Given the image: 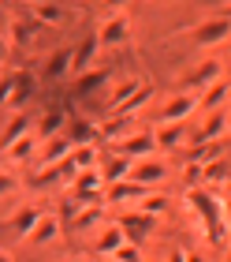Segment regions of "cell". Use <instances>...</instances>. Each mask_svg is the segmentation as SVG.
Returning <instances> with one entry per match:
<instances>
[{
	"instance_id": "obj_1",
	"label": "cell",
	"mask_w": 231,
	"mask_h": 262,
	"mask_svg": "<svg viewBox=\"0 0 231 262\" xmlns=\"http://www.w3.org/2000/svg\"><path fill=\"white\" fill-rule=\"evenodd\" d=\"M187 202H190V210L205 221V232H213L209 240L213 244H224V232H227V225H224V202L216 199L213 191H205V187H194V191L187 195Z\"/></svg>"
},
{
	"instance_id": "obj_2",
	"label": "cell",
	"mask_w": 231,
	"mask_h": 262,
	"mask_svg": "<svg viewBox=\"0 0 231 262\" xmlns=\"http://www.w3.org/2000/svg\"><path fill=\"white\" fill-rule=\"evenodd\" d=\"M119 229H123V236H127V244H142L145 240V236H149L153 232V217H149V213H142V210H135V206H131V210H123V213H119Z\"/></svg>"
},
{
	"instance_id": "obj_3",
	"label": "cell",
	"mask_w": 231,
	"mask_h": 262,
	"mask_svg": "<svg viewBox=\"0 0 231 262\" xmlns=\"http://www.w3.org/2000/svg\"><path fill=\"white\" fill-rule=\"evenodd\" d=\"M153 150H157V139H153V131H135V135H123V139H116V154H123V158H131V161L153 158Z\"/></svg>"
},
{
	"instance_id": "obj_4",
	"label": "cell",
	"mask_w": 231,
	"mask_h": 262,
	"mask_svg": "<svg viewBox=\"0 0 231 262\" xmlns=\"http://www.w3.org/2000/svg\"><path fill=\"white\" fill-rule=\"evenodd\" d=\"M131 34V19L123 11H112L101 27H97V41H101V49H112V45H123Z\"/></svg>"
},
{
	"instance_id": "obj_5",
	"label": "cell",
	"mask_w": 231,
	"mask_h": 262,
	"mask_svg": "<svg viewBox=\"0 0 231 262\" xmlns=\"http://www.w3.org/2000/svg\"><path fill=\"white\" fill-rule=\"evenodd\" d=\"M194 109H201V98H198V94H190V90H179L175 98L161 109V124H183Z\"/></svg>"
},
{
	"instance_id": "obj_6",
	"label": "cell",
	"mask_w": 231,
	"mask_h": 262,
	"mask_svg": "<svg viewBox=\"0 0 231 262\" xmlns=\"http://www.w3.org/2000/svg\"><path fill=\"white\" fill-rule=\"evenodd\" d=\"M164 176H168V165H164V161H157V158H142V161L131 165V176H127V180H135V184H142L145 191H149V187L164 184Z\"/></svg>"
},
{
	"instance_id": "obj_7",
	"label": "cell",
	"mask_w": 231,
	"mask_h": 262,
	"mask_svg": "<svg viewBox=\"0 0 231 262\" xmlns=\"http://www.w3.org/2000/svg\"><path fill=\"white\" fill-rule=\"evenodd\" d=\"M145 195H149V191H145L142 184H135V180H116V184L105 187V202H108V206H116V202H119V206H138Z\"/></svg>"
},
{
	"instance_id": "obj_8",
	"label": "cell",
	"mask_w": 231,
	"mask_h": 262,
	"mask_svg": "<svg viewBox=\"0 0 231 262\" xmlns=\"http://www.w3.org/2000/svg\"><path fill=\"white\" fill-rule=\"evenodd\" d=\"M216 79H220V64H216V60H201L190 75L179 79V90H190V94H194L198 86H213Z\"/></svg>"
},
{
	"instance_id": "obj_9",
	"label": "cell",
	"mask_w": 231,
	"mask_h": 262,
	"mask_svg": "<svg viewBox=\"0 0 231 262\" xmlns=\"http://www.w3.org/2000/svg\"><path fill=\"white\" fill-rule=\"evenodd\" d=\"M71 142L67 135H53V139H45V142H38V161L41 165H56V161H67L71 158Z\"/></svg>"
},
{
	"instance_id": "obj_10",
	"label": "cell",
	"mask_w": 231,
	"mask_h": 262,
	"mask_svg": "<svg viewBox=\"0 0 231 262\" xmlns=\"http://www.w3.org/2000/svg\"><path fill=\"white\" fill-rule=\"evenodd\" d=\"M41 206H19L15 213H11V221H8V229L11 232H15V236H22V240H27V236H30V229H34V225H38L41 221Z\"/></svg>"
},
{
	"instance_id": "obj_11",
	"label": "cell",
	"mask_w": 231,
	"mask_h": 262,
	"mask_svg": "<svg viewBox=\"0 0 231 262\" xmlns=\"http://www.w3.org/2000/svg\"><path fill=\"white\" fill-rule=\"evenodd\" d=\"M97 53H101V41H97V34H93V38H86L75 53H71V71H75V75L90 71V68H93V60H97Z\"/></svg>"
},
{
	"instance_id": "obj_12",
	"label": "cell",
	"mask_w": 231,
	"mask_h": 262,
	"mask_svg": "<svg viewBox=\"0 0 231 262\" xmlns=\"http://www.w3.org/2000/svg\"><path fill=\"white\" fill-rule=\"evenodd\" d=\"M224 38H231V19H209L205 27H198V34H194L198 45H216Z\"/></svg>"
},
{
	"instance_id": "obj_13",
	"label": "cell",
	"mask_w": 231,
	"mask_h": 262,
	"mask_svg": "<svg viewBox=\"0 0 231 262\" xmlns=\"http://www.w3.org/2000/svg\"><path fill=\"white\" fill-rule=\"evenodd\" d=\"M127 244V236H123V229L119 225H108V229H101V236H97V244H93V251L101 255V258H108V255H116L119 247Z\"/></svg>"
},
{
	"instance_id": "obj_14",
	"label": "cell",
	"mask_w": 231,
	"mask_h": 262,
	"mask_svg": "<svg viewBox=\"0 0 231 262\" xmlns=\"http://www.w3.org/2000/svg\"><path fill=\"white\" fill-rule=\"evenodd\" d=\"M56 236H60V221L53 217V213H41V221L30 229V236H27V240H30L34 247H45V244H53Z\"/></svg>"
},
{
	"instance_id": "obj_15",
	"label": "cell",
	"mask_w": 231,
	"mask_h": 262,
	"mask_svg": "<svg viewBox=\"0 0 231 262\" xmlns=\"http://www.w3.org/2000/svg\"><path fill=\"white\" fill-rule=\"evenodd\" d=\"M64 120H67V116H64V109H56V105H53V109H45V116L38 120V131H34V139H38V142H45V139L60 135Z\"/></svg>"
},
{
	"instance_id": "obj_16",
	"label": "cell",
	"mask_w": 231,
	"mask_h": 262,
	"mask_svg": "<svg viewBox=\"0 0 231 262\" xmlns=\"http://www.w3.org/2000/svg\"><path fill=\"white\" fill-rule=\"evenodd\" d=\"M71 165H75V172H93L97 169V142H79V146H71Z\"/></svg>"
},
{
	"instance_id": "obj_17",
	"label": "cell",
	"mask_w": 231,
	"mask_h": 262,
	"mask_svg": "<svg viewBox=\"0 0 231 262\" xmlns=\"http://www.w3.org/2000/svg\"><path fill=\"white\" fill-rule=\"evenodd\" d=\"M108 75H112L108 68H90V71H82V75L75 79V94H79V98H82V94H93L101 82H108Z\"/></svg>"
},
{
	"instance_id": "obj_18",
	"label": "cell",
	"mask_w": 231,
	"mask_h": 262,
	"mask_svg": "<svg viewBox=\"0 0 231 262\" xmlns=\"http://www.w3.org/2000/svg\"><path fill=\"white\" fill-rule=\"evenodd\" d=\"M101 187H105V176L101 172H79V180H75V195L79 199H97L101 195Z\"/></svg>"
},
{
	"instance_id": "obj_19",
	"label": "cell",
	"mask_w": 231,
	"mask_h": 262,
	"mask_svg": "<svg viewBox=\"0 0 231 262\" xmlns=\"http://www.w3.org/2000/svg\"><path fill=\"white\" fill-rule=\"evenodd\" d=\"M34 154H38V139H34V135H22V139H15V142L4 150V158H8L11 165H19V161L34 158Z\"/></svg>"
},
{
	"instance_id": "obj_20",
	"label": "cell",
	"mask_w": 231,
	"mask_h": 262,
	"mask_svg": "<svg viewBox=\"0 0 231 262\" xmlns=\"http://www.w3.org/2000/svg\"><path fill=\"white\" fill-rule=\"evenodd\" d=\"M38 27H41V23L34 19V15H19V19H11V41H15V45H27L34 34H38Z\"/></svg>"
},
{
	"instance_id": "obj_21",
	"label": "cell",
	"mask_w": 231,
	"mask_h": 262,
	"mask_svg": "<svg viewBox=\"0 0 231 262\" xmlns=\"http://www.w3.org/2000/svg\"><path fill=\"white\" fill-rule=\"evenodd\" d=\"M22 135H30V116L27 113H15L11 116V124H8V131L0 135V150H8L15 139H22Z\"/></svg>"
},
{
	"instance_id": "obj_22",
	"label": "cell",
	"mask_w": 231,
	"mask_h": 262,
	"mask_svg": "<svg viewBox=\"0 0 231 262\" xmlns=\"http://www.w3.org/2000/svg\"><path fill=\"white\" fill-rule=\"evenodd\" d=\"M27 98H34V75L30 71H15V86H11V101L8 105H27Z\"/></svg>"
},
{
	"instance_id": "obj_23",
	"label": "cell",
	"mask_w": 231,
	"mask_h": 262,
	"mask_svg": "<svg viewBox=\"0 0 231 262\" xmlns=\"http://www.w3.org/2000/svg\"><path fill=\"white\" fill-rule=\"evenodd\" d=\"M138 90H142V82H138V79H123V82H119V86L112 90V98H108V113H116L119 105H123V101H131Z\"/></svg>"
},
{
	"instance_id": "obj_24",
	"label": "cell",
	"mask_w": 231,
	"mask_h": 262,
	"mask_svg": "<svg viewBox=\"0 0 231 262\" xmlns=\"http://www.w3.org/2000/svg\"><path fill=\"white\" fill-rule=\"evenodd\" d=\"M131 165H135V161H131V158H123V154H116V158L112 161H108L105 165V184H116V180H127V176H131Z\"/></svg>"
},
{
	"instance_id": "obj_25",
	"label": "cell",
	"mask_w": 231,
	"mask_h": 262,
	"mask_svg": "<svg viewBox=\"0 0 231 262\" xmlns=\"http://www.w3.org/2000/svg\"><path fill=\"white\" fill-rule=\"evenodd\" d=\"M71 53L75 49H60L48 56V64H45V79H60V75H67L71 71Z\"/></svg>"
},
{
	"instance_id": "obj_26",
	"label": "cell",
	"mask_w": 231,
	"mask_h": 262,
	"mask_svg": "<svg viewBox=\"0 0 231 262\" xmlns=\"http://www.w3.org/2000/svg\"><path fill=\"white\" fill-rule=\"evenodd\" d=\"M157 146H175V142H183V124H161L153 131Z\"/></svg>"
},
{
	"instance_id": "obj_27",
	"label": "cell",
	"mask_w": 231,
	"mask_h": 262,
	"mask_svg": "<svg viewBox=\"0 0 231 262\" xmlns=\"http://www.w3.org/2000/svg\"><path fill=\"white\" fill-rule=\"evenodd\" d=\"M227 94H231V86H227L224 79H216L213 86H209V90L201 94V109H216V105H220V101L227 98Z\"/></svg>"
},
{
	"instance_id": "obj_28",
	"label": "cell",
	"mask_w": 231,
	"mask_h": 262,
	"mask_svg": "<svg viewBox=\"0 0 231 262\" xmlns=\"http://www.w3.org/2000/svg\"><path fill=\"white\" fill-rule=\"evenodd\" d=\"M224 127H227V116L224 113H213V120L201 127V135H198V142H216L224 135Z\"/></svg>"
},
{
	"instance_id": "obj_29",
	"label": "cell",
	"mask_w": 231,
	"mask_h": 262,
	"mask_svg": "<svg viewBox=\"0 0 231 262\" xmlns=\"http://www.w3.org/2000/svg\"><path fill=\"white\" fill-rule=\"evenodd\" d=\"M30 15L45 27V23H60V19H64V11H60L56 4H48V0H41V4H34V8H30Z\"/></svg>"
},
{
	"instance_id": "obj_30",
	"label": "cell",
	"mask_w": 231,
	"mask_h": 262,
	"mask_svg": "<svg viewBox=\"0 0 231 262\" xmlns=\"http://www.w3.org/2000/svg\"><path fill=\"white\" fill-rule=\"evenodd\" d=\"M135 210H142V213H149V217H157V213H164V210H168V199H164V195H145Z\"/></svg>"
},
{
	"instance_id": "obj_31",
	"label": "cell",
	"mask_w": 231,
	"mask_h": 262,
	"mask_svg": "<svg viewBox=\"0 0 231 262\" xmlns=\"http://www.w3.org/2000/svg\"><path fill=\"white\" fill-rule=\"evenodd\" d=\"M101 221V206H93V210H82L79 217H75V225H71V229H86V225H97Z\"/></svg>"
},
{
	"instance_id": "obj_32",
	"label": "cell",
	"mask_w": 231,
	"mask_h": 262,
	"mask_svg": "<svg viewBox=\"0 0 231 262\" xmlns=\"http://www.w3.org/2000/svg\"><path fill=\"white\" fill-rule=\"evenodd\" d=\"M112 258H116V262H142V251H138L135 244H123V247H119V251H116Z\"/></svg>"
},
{
	"instance_id": "obj_33",
	"label": "cell",
	"mask_w": 231,
	"mask_h": 262,
	"mask_svg": "<svg viewBox=\"0 0 231 262\" xmlns=\"http://www.w3.org/2000/svg\"><path fill=\"white\" fill-rule=\"evenodd\" d=\"M11 191H19V176L0 172V199H4V195H11Z\"/></svg>"
},
{
	"instance_id": "obj_34",
	"label": "cell",
	"mask_w": 231,
	"mask_h": 262,
	"mask_svg": "<svg viewBox=\"0 0 231 262\" xmlns=\"http://www.w3.org/2000/svg\"><path fill=\"white\" fill-rule=\"evenodd\" d=\"M123 4H127V0H105V8H108V11H123Z\"/></svg>"
},
{
	"instance_id": "obj_35",
	"label": "cell",
	"mask_w": 231,
	"mask_h": 262,
	"mask_svg": "<svg viewBox=\"0 0 231 262\" xmlns=\"http://www.w3.org/2000/svg\"><path fill=\"white\" fill-rule=\"evenodd\" d=\"M4 56H8V45H4V41H0V60H4Z\"/></svg>"
},
{
	"instance_id": "obj_36",
	"label": "cell",
	"mask_w": 231,
	"mask_h": 262,
	"mask_svg": "<svg viewBox=\"0 0 231 262\" xmlns=\"http://www.w3.org/2000/svg\"><path fill=\"white\" fill-rule=\"evenodd\" d=\"M0 262H11V255H8V251H0Z\"/></svg>"
},
{
	"instance_id": "obj_37",
	"label": "cell",
	"mask_w": 231,
	"mask_h": 262,
	"mask_svg": "<svg viewBox=\"0 0 231 262\" xmlns=\"http://www.w3.org/2000/svg\"><path fill=\"white\" fill-rule=\"evenodd\" d=\"M187 262H205V258H198V255H187Z\"/></svg>"
},
{
	"instance_id": "obj_38",
	"label": "cell",
	"mask_w": 231,
	"mask_h": 262,
	"mask_svg": "<svg viewBox=\"0 0 231 262\" xmlns=\"http://www.w3.org/2000/svg\"><path fill=\"white\" fill-rule=\"evenodd\" d=\"M224 19H231V4H227V8H224Z\"/></svg>"
},
{
	"instance_id": "obj_39",
	"label": "cell",
	"mask_w": 231,
	"mask_h": 262,
	"mask_svg": "<svg viewBox=\"0 0 231 262\" xmlns=\"http://www.w3.org/2000/svg\"><path fill=\"white\" fill-rule=\"evenodd\" d=\"M27 4H30V8H34V4H41V0H27Z\"/></svg>"
},
{
	"instance_id": "obj_40",
	"label": "cell",
	"mask_w": 231,
	"mask_h": 262,
	"mask_svg": "<svg viewBox=\"0 0 231 262\" xmlns=\"http://www.w3.org/2000/svg\"><path fill=\"white\" fill-rule=\"evenodd\" d=\"M101 262H116V258H112V255H108V258H101Z\"/></svg>"
},
{
	"instance_id": "obj_41",
	"label": "cell",
	"mask_w": 231,
	"mask_h": 262,
	"mask_svg": "<svg viewBox=\"0 0 231 262\" xmlns=\"http://www.w3.org/2000/svg\"><path fill=\"white\" fill-rule=\"evenodd\" d=\"M227 262H231V251H227Z\"/></svg>"
}]
</instances>
